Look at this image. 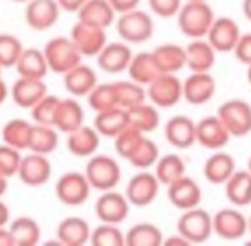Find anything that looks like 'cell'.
I'll return each mask as SVG.
<instances>
[{"mask_svg":"<svg viewBox=\"0 0 251 246\" xmlns=\"http://www.w3.org/2000/svg\"><path fill=\"white\" fill-rule=\"evenodd\" d=\"M98 84V75L94 69L84 65L82 62L63 74V86L72 98H86Z\"/></svg>","mask_w":251,"mask_h":246,"instance_id":"cell-24","label":"cell"},{"mask_svg":"<svg viewBox=\"0 0 251 246\" xmlns=\"http://www.w3.org/2000/svg\"><path fill=\"white\" fill-rule=\"evenodd\" d=\"M101 146V135L94 126L80 125L74 132L67 133V149L75 157H91Z\"/></svg>","mask_w":251,"mask_h":246,"instance_id":"cell-22","label":"cell"},{"mask_svg":"<svg viewBox=\"0 0 251 246\" xmlns=\"http://www.w3.org/2000/svg\"><path fill=\"white\" fill-rule=\"evenodd\" d=\"M31 128H33V123L24 120V118H12L2 128L3 144L14 147L17 150H27Z\"/></svg>","mask_w":251,"mask_h":246,"instance_id":"cell-37","label":"cell"},{"mask_svg":"<svg viewBox=\"0 0 251 246\" xmlns=\"http://www.w3.org/2000/svg\"><path fill=\"white\" fill-rule=\"evenodd\" d=\"M69 38L72 40V43L75 45V48L82 57H96L102 50V47L108 43L106 29L80 23V21L74 24Z\"/></svg>","mask_w":251,"mask_h":246,"instance_id":"cell-11","label":"cell"},{"mask_svg":"<svg viewBox=\"0 0 251 246\" xmlns=\"http://www.w3.org/2000/svg\"><path fill=\"white\" fill-rule=\"evenodd\" d=\"M128 120L130 125L135 126L137 130H140L142 133H151L154 132L155 128L161 123V115H159V110L154 106V104L149 103H140L137 106L128 108Z\"/></svg>","mask_w":251,"mask_h":246,"instance_id":"cell-38","label":"cell"},{"mask_svg":"<svg viewBox=\"0 0 251 246\" xmlns=\"http://www.w3.org/2000/svg\"><path fill=\"white\" fill-rule=\"evenodd\" d=\"M217 60V51L207 40H193L185 47V67L190 72H210Z\"/></svg>","mask_w":251,"mask_h":246,"instance_id":"cell-23","label":"cell"},{"mask_svg":"<svg viewBox=\"0 0 251 246\" xmlns=\"http://www.w3.org/2000/svg\"><path fill=\"white\" fill-rule=\"evenodd\" d=\"M89 243L93 246H125V233L118 224L101 222L98 227L91 229Z\"/></svg>","mask_w":251,"mask_h":246,"instance_id":"cell-42","label":"cell"},{"mask_svg":"<svg viewBox=\"0 0 251 246\" xmlns=\"http://www.w3.org/2000/svg\"><path fill=\"white\" fill-rule=\"evenodd\" d=\"M23 48V43L17 36L9 33L0 34V65H2V69H12Z\"/></svg>","mask_w":251,"mask_h":246,"instance_id":"cell-44","label":"cell"},{"mask_svg":"<svg viewBox=\"0 0 251 246\" xmlns=\"http://www.w3.org/2000/svg\"><path fill=\"white\" fill-rule=\"evenodd\" d=\"M126 72L130 75V80L146 87L161 74V70H159L157 63L152 57V51H140V53L132 57Z\"/></svg>","mask_w":251,"mask_h":246,"instance_id":"cell-32","label":"cell"},{"mask_svg":"<svg viewBox=\"0 0 251 246\" xmlns=\"http://www.w3.org/2000/svg\"><path fill=\"white\" fill-rule=\"evenodd\" d=\"M113 87H115L118 108H123V110L137 106L147 99L146 87L133 80H118V82H113Z\"/></svg>","mask_w":251,"mask_h":246,"instance_id":"cell-40","label":"cell"},{"mask_svg":"<svg viewBox=\"0 0 251 246\" xmlns=\"http://www.w3.org/2000/svg\"><path fill=\"white\" fill-rule=\"evenodd\" d=\"M91 185L86 174L79 171H69L58 178L55 185L56 198L69 207H79L87 202L91 195Z\"/></svg>","mask_w":251,"mask_h":246,"instance_id":"cell-7","label":"cell"},{"mask_svg":"<svg viewBox=\"0 0 251 246\" xmlns=\"http://www.w3.org/2000/svg\"><path fill=\"white\" fill-rule=\"evenodd\" d=\"M14 246H34L41 240V227L33 217L21 216L7 224Z\"/></svg>","mask_w":251,"mask_h":246,"instance_id":"cell-34","label":"cell"},{"mask_svg":"<svg viewBox=\"0 0 251 246\" xmlns=\"http://www.w3.org/2000/svg\"><path fill=\"white\" fill-rule=\"evenodd\" d=\"M0 246H14V240L7 226L0 227Z\"/></svg>","mask_w":251,"mask_h":246,"instance_id":"cell-52","label":"cell"},{"mask_svg":"<svg viewBox=\"0 0 251 246\" xmlns=\"http://www.w3.org/2000/svg\"><path fill=\"white\" fill-rule=\"evenodd\" d=\"M58 7L65 12H70V14H77V10L86 3V0H56Z\"/></svg>","mask_w":251,"mask_h":246,"instance_id":"cell-51","label":"cell"},{"mask_svg":"<svg viewBox=\"0 0 251 246\" xmlns=\"http://www.w3.org/2000/svg\"><path fill=\"white\" fill-rule=\"evenodd\" d=\"M164 137L175 149H188L195 140V122L186 115H176L164 125Z\"/></svg>","mask_w":251,"mask_h":246,"instance_id":"cell-21","label":"cell"},{"mask_svg":"<svg viewBox=\"0 0 251 246\" xmlns=\"http://www.w3.org/2000/svg\"><path fill=\"white\" fill-rule=\"evenodd\" d=\"M87 103L93 108L96 113L104 110H111V108H118V103H116V94H115V87H113V82L108 84H100L93 87L89 94H87Z\"/></svg>","mask_w":251,"mask_h":246,"instance_id":"cell-43","label":"cell"},{"mask_svg":"<svg viewBox=\"0 0 251 246\" xmlns=\"http://www.w3.org/2000/svg\"><path fill=\"white\" fill-rule=\"evenodd\" d=\"M239 34H241V31H239V26L234 19L215 17L205 38L217 53H227V51L234 50Z\"/></svg>","mask_w":251,"mask_h":246,"instance_id":"cell-18","label":"cell"},{"mask_svg":"<svg viewBox=\"0 0 251 246\" xmlns=\"http://www.w3.org/2000/svg\"><path fill=\"white\" fill-rule=\"evenodd\" d=\"M168 188V198L176 209L186 210L199 207L201 203V188L193 178H190L188 174H183L178 180L171 181L169 185H166Z\"/></svg>","mask_w":251,"mask_h":246,"instance_id":"cell-17","label":"cell"},{"mask_svg":"<svg viewBox=\"0 0 251 246\" xmlns=\"http://www.w3.org/2000/svg\"><path fill=\"white\" fill-rule=\"evenodd\" d=\"M56 147H58V130L51 125H38V123H33L27 150L48 156L53 150H56Z\"/></svg>","mask_w":251,"mask_h":246,"instance_id":"cell-35","label":"cell"},{"mask_svg":"<svg viewBox=\"0 0 251 246\" xmlns=\"http://www.w3.org/2000/svg\"><path fill=\"white\" fill-rule=\"evenodd\" d=\"M43 55L47 58L48 70L55 74H65L82 62V55L67 36L51 38L43 48Z\"/></svg>","mask_w":251,"mask_h":246,"instance_id":"cell-4","label":"cell"},{"mask_svg":"<svg viewBox=\"0 0 251 246\" xmlns=\"http://www.w3.org/2000/svg\"><path fill=\"white\" fill-rule=\"evenodd\" d=\"M152 14L162 19H169L178 14L179 7H181V0H147Z\"/></svg>","mask_w":251,"mask_h":246,"instance_id":"cell-48","label":"cell"},{"mask_svg":"<svg viewBox=\"0 0 251 246\" xmlns=\"http://www.w3.org/2000/svg\"><path fill=\"white\" fill-rule=\"evenodd\" d=\"M146 94L155 108H173L183 99V84L176 74H159L146 86Z\"/></svg>","mask_w":251,"mask_h":246,"instance_id":"cell-6","label":"cell"},{"mask_svg":"<svg viewBox=\"0 0 251 246\" xmlns=\"http://www.w3.org/2000/svg\"><path fill=\"white\" fill-rule=\"evenodd\" d=\"M162 245H164V246H175V245L188 246L190 243L185 240V238L181 236V234L176 233V236H173V238H164V241H162Z\"/></svg>","mask_w":251,"mask_h":246,"instance_id":"cell-54","label":"cell"},{"mask_svg":"<svg viewBox=\"0 0 251 246\" xmlns=\"http://www.w3.org/2000/svg\"><path fill=\"white\" fill-rule=\"evenodd\" d=\"M248 171L251 173V157H250V161H248Z\"/></svg>","mask_w":251,"mask_h":246,"instance_id":"cell-61","label":"cell"},{"mask_svg":"<svg viewBox=\"0 0 251 246\" xmlns=\"http://www.w3.org/2000/svg\"><path fill=\"white\" fill-rule=\"evenodd\" d=\"M144 135H146V133H142L140 130H137L135 126H132V125H128L125 130H122V132L113 139L115 140V149H116V152H118V156L126 159Z\"/></svg>","mask_w":251,"mask_h":246,"instance_id":"cell-46","label":"cell"},{"mask_svg":"<svg viewBox=\"0 0 251 246\" xmlns=\"http://www.w3.org/2000/svg\"><path fill=\"white\" fill-rule=\"evenodd\" d=\"M48 94V87L43 82V79H29V77H19L10 87L12 101L19 108L31 110L41 98Z\"/></svg>","mask_w":251,"mask_h":246,"instance_id":"cell-20","label":"cell"},{"mask_svg":"<svg viewBox=\"0 0 251 246\" xmlns=\"http://www.w3.org/2000/svg\"><path fill=\"white\" fill-rule=\"evenodd\" d=\"M86 122V113H84L82 104L77 101V98H65L58 101L56 106L55 120L53 126L62 133H70Z\"/></svg>","mask_w":251,"mask_h":246,"instance_id":"cell-25","label":"cell"},{"mask_svg":"<svg viewBox=\"0 0 251 246\" xmlns=\"http://www.w3.org/2000/svg\"><path fill=\"white\" fill-rule=\"evenodd\" d=\"M21 159H23L21 150L14 149L7 144H0V174L2 176H5L7 180L16 176Z\"/></svg>","mask_w":251,"mask_h":246,"instance_id":"cell-47","label":"cell"},{"mask_svg":"<svg viewBox=\"0 0 251 246\" xmlns=\"http://www.w3.org/2000/svg\"><path fill=\"white\" fill-rule=\"evenodd\" d=\"M115 19L116 12L108 0H86V3L77 10V21L102 29H108L111 24H115Z\"/></svg>","mask_w":251,"mask_h":246,"instance_id":"cell-27","label":"cell"},{"mask_svg":"<svg viewBox=\"0 0 251 246\" xmlns=\"http://www.w3.org/2000/svg\"><path fill=\"white\" fill-rule=\"evenodd\" d=\"M84 174L93 190L108 192V190H115L118 186L120 180H122V168L111 156L93 154L89 163L86 164Z\"/></svg>","mask_w":251,"mask_h":246,"instance_id":"cell-3","label":"cell"},{"mask_svg":"<svg viewBox=\"0 0 251 246\" xmlns=\"http://www.w3.org/2000/svg\"><path fill=\"white\" fill-rule=\"evenodd\" d=\"M116 33L122 38V41L128 45L146 43L154 34V21L151 14L146 10H140L139 7L128 12L118 14V19H115Z\"/></svg>","mask_w":251,"mask_h":246,"instance_id":"cell-2","label":"cell"},{"mask_svg":"<svg viewBox=\"0 0 251 246\" xmlns=\"http://www.w3.org/2000/svg\"><path fill=\"white\" fill-rule=\"evenodd\" d=\"M58 96H53V94H47L45 98H41L33 108H31V118L38 125H51L55 120L56 106H58Z\"/></svg>","mask_w":251,"mask_h":246,"instance_id":"cell-45","label":"cell"},{"mask_svg":"<svg viewBox=\"0 0 251 246\" xmlns=\"http://www.w3.org/2000/svg\"><path fill=\"white\" fill-rule=\"evenodd\" d=\"M183 84V99H186L190 104H205L214 98L217 91L215 77L210 72H192L186 80H181Z\"/></svg>","mask_w":251,"mask_h":246,"instance_id":"cell-16","label":"cell"},{"mask_svg":"<svg viewBox=\"0 0 251 246\" xmlns=\"http://www.w3.org/2000/svg\"><path fill=\"white\" fill-rule=\"evenodd\" d=\"M178 234H181L190 245H200L208 241V238L214 234L212 231V216L201 207L183 210L176 224Z\"/></svg>","mask_w":251,"mask_h":246,"instance_id":"cell-5","label":"cell"},{"mask_svg":"<svg viewBox=\"0 0 251 246\" xmlns=\"http://www.w3.org/2000/svg\"><path fill=\"white\" fill-rule=\"evenodd\" d=\"M186 2H192V0H186Z\"/></svg>","mask_w":251,"mask_h":246,"instance_id":"cell-63","label":"cell"},{"mask_svg":"<svg viewBox=\"0 0 251 246\" xmlns=\"http://www.w3.org/2000/svg\"><path fill=\"white\" fill-rule=\"evenodd\" d=\"M248 231H250V233H251V216L248 217Z\"/></svg>","mask_w":251,"mask_h":246,"instance_id":"cell-59","label":"cell"},{"mask_svg":"<svg viewBox=\"0 0 251 246\" xmlns=\"http://www.w3.org/2000/svg\"><path fill=\"white\" fill-rule=\"evenodd\" d=\"M212 231L222 240H239L248 233V219L234 207L221 209L215 216H212Z\"/></svg>","mask_w":251,"mask_h":246,"instance_id":"cell-10","label":"cell"},{"mask_svg":"<svg viewBox=\"0 0 251 246\" xmlns=\"http://www.w3.org/2000/svg\"><path fill=\"white\" fill-rule=\"evenodd\" d=\"M9 222H10V210H9V207L2 202V198H0V227L7 226Z\"/></svg>","mask_w":251,"mask_h":246,"instance_id":"cell-53","label":"cell"},{"mask_svg":"<svg viewBox=\"0 0 251 246\" xmlns=\"http://www.w3.org/2000/svg\"><path fill=\"white\" fill-rule=\"evenodd\" d=\"M164 241L161 227L152 222H139L125 233L126 246H161Z\"/></svg>","mask_w":251,"mask_h":246,"instance_id":"cell-36","label":"cell"},{"mask_svg":"<svg viewBox=\"0 0 251 246\" xmlns=\"http://www.w3.org/2000/svg\"><path fill=\"white\" fill-rule=\"evenodd\" d=\"M19 180L27 186H41L51 178V163L48 156L38 152H29L23 156L17 174Z\"/></svg>","mask_w":251,"mask_h":246,"instance_id":"cell-14","label":"cell"},{"mask_svg":"<svg viewBox=\"0 0 251 246\" xmlns=\"http://www.w3.org/2000/svg\"><path fill=\"white\" fill-rule=\"evenodd\" d=\"M246 67H248V70H246V79H248V82L251 86V63H250V65H246Z\"/></svg>","mask_w":251,"mask_h":246,"instance_id":"cell-58","label":"cell"},{"mask_svg":"<svg viewBox=\"0 0 251 246\" xmlns=\"http://www.w3.org/2000/svg\"><path fill=\"white\" fill-rule=\"evenodd\" d=\"M10 94V89L9 86L5 84V80L2 79V75H0V104H3L7 101V98H9Z\"/></svg>","mask_w":251,"mask_h":246,"instance_id":"cell-55","label":"cell"},{"mask_svg":"<svg viewBox=\"0 0 251 246\" xmlns=\"http://www.w3.org/2000/svg\"><path fill=\"white\" fill-rule=\"evenodd\" d=\"M62 9L56 0H29L26 2L24 19L26 24L34 31H47L55 26L60 19Z\"/></svg>","mask_w":251,"mask_h":246,"instance_id":"cell-13","label":"cell"},{"mask_svg":"<svg viewBox=\"0 0 251 246\" xmlns=\"http://www.w3.org/2000/svg\"><path fill=\"white\" fill-rule=\"evenodd\" d=\"M152 57L161 74H178L185 69V47L175 43H162L152 50Z\"/></svg>","mask_w":251,"mask_h":246,"instance_id":"cell-31","label":"cell"},{"mask_svg":"<svg viewBox=\"0 0 251 246\" xmlns=\"http://www.w3.org/2000/svg\"><path fill=\"white\" fill-rule=\"evenodd\" d=\"M128 125V111L123 110V108H111V110L100 111V113H96L93 123L96 132L101 137H108V139H115Z\"/></svg>","mask_w":251,"mask_h":246,"instance_id":"cell-30","label":"cell"},{"mask_svg":"<svg viewBox=\"0 0 251 246\" xmlns=\"http://www.w3.org/2000/svg\"><path fill=\"white\" fill-rule=\"evenodd\" d=\"M217 117L231 137H245L251 132V104L243 99H227L217 110Z\"/></svg>","mask_w":251,"mask_h":246,"instance_id":"cell-8","label":"cell"},{"mask_svg":"<svg viewBox=\"0 0 251 246\" xmlns=\"http://www.w3.org/2000/svg\"><path fill=\"white\" fill-rule=\"evenodd\" d=\"M2 70H3V69H2V65H0V75H2Z\"/></svg>","mask_w":251,"mask_h":246,"instance_id":"cell-62","label":"cell"},{"mask_svg":"<svg viewBox=\"0 0 251 246\" xmlns=\"http://www.w3.org/2000/svg\"><path fill=\"white\" fill-rule=\"evenodd\" d=\"M7 186H9V180H7L5 176H2V174H0V198H2V197L5 195Z\"/></svg>","mask_w":251,"mask_h":246,"instance_id":"cell-57","label":"cell"},{"mask_svg":"<svg viewBox=\"0 0 251 246\" xmlns=\"http://www.w3.org/2000/svg\"><path fill=\"white\" fill-rule=\"evenodd\" d=\"M226 198L236 207H246L251 203V173L246 171H234L224 183Z\"/></svg>","mask_w":251,"mask_h":246,"instance_id":"cell-33","label":"cell"},{"mask_svg":"<svg viewBox=\"0 0 251 246\" xmlns=\"http://www.w3.org/2000/svg\"><path fill=\"white\" fill-rule=\"evenodd\" d=\"M109 5L113 7V10L118 14H123V12H128V10H133L140 5V0H108Z\"/></svg>","mask_w":251,"mask_h":246,"instance_id":"cell-50","label":"cell"},{"mask_svg":"<svg viewBox=\"0 0 251 246\" xmlns=\"http://www.w3.org/2000/svg\"><path fill=\"white\" fill-rule=\"evenodd\" d=\"M155 168V178L161 185H169L171 181L178 180L179 176L186 174V164L181 156L178 154H166L159 157L154 164Z\"/></svg>","mask_w":251,"mask_h":246,"instance_id":"cell-39","label":"cell"},{"mask_svg":"<svg viewBox=\"0 0 251 246\" xmlns=\"http://www.w3.org/2000/svg\"><path fill=\"white\" fill-rule=\"evenodd\" d=\"M56 243L62 246H82L89 243L91 226L82 217H65L56 226Z\"/></svg>","mask_w":251,"mask_h":246,"instance_id":"cell-26","label":"cell"},{"mask_svg":"<svg viewBox=\"0 0 251 246\" xmlns=\"http://www.w3.org/2000/svg\"><path fill=\"white\" fill-rule=\"evenodd\" d=\"M12 2H19V3H26V2H29V0H12Z\"/></svg>","mask_w":251,"mask_h":246,"instance_id":"cell-60","label":"cell"},{"mask_svg":"<svg viewBox=\"0 0 251 246\" xmlns=\"http://www.w3.org/2000/svg\"><path fill=\"white\" fill-rule=\"evenodd\" d=\"M243 14L251 23V0H243Z\"/></svg>","mask_w":251,"mask_h":246,"instance_id":"cell-56","label":"cell"},{"mask_svg":"<svg viewBox=\"0 0 251 246\" xmlns=\"http://www.w3.org/2000/svg\"><path fill=\"white\" fill-rule=\"evenodd\" d=\"M178 27L186 38L199 40L205 38L215 19V12L207 0H192V2L181 3L178 14Z\"/></svg>","mask_w":251,"mask_h":246,"instance_id":"cell-1","label":"cell"},{"mask_svg":"<svg viewBox=\"0 0 251 246\" xmlns=\"http://www.w3.org/2000/svg\"><path fill=\"white\" fill-rule=\"evenodd\" d=\"M14 67L19 77H29V79H45L50 72L43 50L40 48H23Z\"/></svg>","mask_w":251,"mask_h":246,"instance_id":"cell-29","label":"cell"},{"mask_svg":"<svg viewBox=\"0 0 251 246\" xmlns=\"http://www.w3.org/2000/svg\"><path fill=\"white\" fill-rule=\"evenodd\" d=\"M159 159V147L149 137L144 135L140 139V142L135 146V149L132 150L126 161L132 164L137 170H149L155 164V161Z\"/></svg>","mask_w":251,"mask_h":246,"instance_id":"cell-41","label":"cell"},{"mask_svg":"<svg viewBox=\"0 0 251 246\" xmlns=\"http://www.w3.org/2000/svg\"><path fill=\"white\" fill-rule=\"evenodd\" d=\"M236 171V161L229 152L215 150L203 164V176L212 185H224Z\"/></svg>","mask_w":251,"mask_h":246,"instance_id":"cell-28","label":"cell"},{"mask_svg":"<svg viewBox=\"0 0 251 246\" xmlns=\"http://www.w3.org/2000/svg\"><path fill=\"white\" fill-rule=\"evenodd\" d=\"M232 53H234L238 62L245 63V65H250L251 63V33L239 34Z\"/></svg>","mask_w":251,"mask_h":246,"instance_id":"cell-49","label":"cell"},{"mask_svg":"<svg viewBox=\"0 0 251 246\" xmlns=\"http://www.w3.org/2000/svg\"><path fill=\"white\" fill-rule=\"evenodd\" d=\"M159 186L154 173H149L147 170H142L140 173L133 174L128 180L125 188V197L133 207H147L157 198Z\"/></svg>","mask_w":251,"mask_h":246,"instance_id":"cell-9","label":"cell"},{"mask_svg":"<svg viewBox=\"0 0 251 246\" xmlns=\"http://www.w3.org/2000/svg\"><path fill=\"white\" fill-rule=\"evenodd\" d=\"M96 217L101 222L122 224L130 214V202L126 200L125 193H118L115 190L102 192L94 205Z\"/></svg>","mask_w":251,"mask_h":246,"instance_id":"cell-12","label":"cell"},{"mask_svg":"<svg viewBox=\"0 0 251 246\" xmlns=\"http://www.w3.org/2000/svg\"><path fill=\"white\" fill-rule=\"evenodd\" d=\"M195 140L201 147L208 150L224 149L231 140V133L227 132L217 115L205 117L195 123Z\"/></svg>","mask_w":251,"mask_h":246,"instance_id":"cell-15","label":"cell"},{"mask_svg":"<svg viewBox=\"0 0 251 246\" xmlns=\"http://www.w3.org/2000/svg\"><path fill=\"white\" fill-rule=\"evenodd\" d=\"M132 48L125 41H113L106 43L102 50L96 55L98 67L106 74H122L128 69V63L132 60Z\"/></svg>","mask_w":251,"mask_h":246,"instance_id":"cell-19","label":"cell"}]
</instances>
